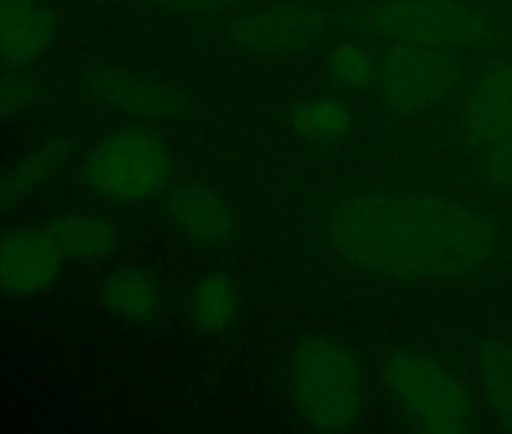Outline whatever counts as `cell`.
Returning a JSON list of instances; mask_svg holds the SVG:
<instances>
[{"label":"cell","instance_id":"1","mask_svg":"<svg viewBox=\"0 0 512 434\" xmlns=\"http://www.w3.org/2000/svg\"><path fill=\"white\" fill-rule=\"evenodd\" d=\"M329 239L350 266L395 281H452L494 251V227L479 208L431 193L353 196L332 211Z\"/></svg>","mask_w":512,"mask_h":434},{"label":"cell","instance_id":"2","mask_svg":"<svg viewBox=\"0 0 512 434\" xmlns=\"http://www.w3.org/2000/svg\"><path fill=\"white\" fill-rule=\"evenodd\" d=\"M287 389L293 407L314 431L344 434L362 416V368L356 356L332 338H305L290 350Z\"/></svg>","mask_w":512,"mask_h":434},{"label":"cell","instance_id":"3","mask_svg":"<svg viewBox=\"0 0 512 434\" xmlns=\"http://www.w3.org/2000/svg\"><path fill=\"white\" fill-rule=\"evenodd\" d=\"M380 383L392 413L410 434H473L470 395L440 359L398 350L383 362Z\"/></svg>","mask_w":512,"mask_h":434},{"label":"cell","instance_id":"4","mask_svg":"<svg viewBox=\"0 0 512 434\" xmlns=\"http://www.w3.org/2000/svg\"><path fill=\"white\" fill-rule=\"evenodd\" d=\"M88 190L112 202H139L157 196L172 175L166 142L145 127H118L100 136L79 169Z\"/></svg>","mask_w":512,"mask_h":434},{"label":"cell","instance_id":"5","mask_svg":"<svg viewBox=\"0 0 512 434\" xmlns=\"http://www.w3.org/2000/svg\"><path fill=\"white\" fill-rule=\"evenodd\" d=\"M386 43L422 46L446 55L473 52L488 43V22L461 0H383L368 16Z\"/></svg>","mask_w":512,"mask_h":434},{"label":"cell","instance_id":"6","mask_svg":"<svg viewBox=\"0 0 512 434\" xmlns=\"http://www.w3.org/2000/svg\"><path fill=\"white\" fill-rule=\"evenodd\" d=\"M458 61L455 55L407 46V43H386L377 55V91L380 100L401 112H425L440 106L458 85Z\"/></svg>","mask_w":512,"mask_h":434},{"label":"cell","instance_id":"7","mask_svg":"<svg viewBox=\"0 0 512 434\" xmlns=\"http://www.w3.org/2000/svg\"><path fill=\"white\" fill-rule=\"evenodd\" d=\"M64 266L67 251L49 227L0 236V293L4 296H40L58 284Z\"/></svg>","mask_w":512,"mask_h":434},{"label":"cell","instance_id":"8","mask_svg":"<svg viewBox=\"0 0 512 434\" xmlns=\"http://www.w3.org/2000/svg\"><path fill=\"white\" fill-rule=\"evenodd\" d=\"M461 118L467 136L482 148L512 136V61H500L476 79Z\"/></svg>","mask_w":512,"mask_h":434},{"label":"cell","instance_id":"9","mask_svg":"<svg viewBox=\"0 0 512 434\" xmlns=\"http://www.w3.org/2000/svg\"><path fill=\"white\" fill-rule=\"evenodd\" d=\"M317 19L296 7L250 10L232 22V40L256 55H287L308 46L317 34Z\"/></svg>","mask_w":512,"mask_h":434},{"label":"cell","instance_id":"10","mask_svg":"<svg viewBox=\"0 0 512 434\" xmlns=\"http://www.w3.org/2000/svg\"><path fill=\"white\" fill-rule=\"evenodd\" d=\"M166 217L178 236L196 245H220L232 233V208L223 193L205 181H187L172 190Z\"/></svg>","mask_w":512,"mask_h":434},{"label":"cell","instance_id":"11","mask_svg":"<svg viewBox=\"0 0 512 434\" xmlns=\"http://www.w3.org/2000/svg\"><path fill=\"white\" fill-rule=\"evenodd\" d=\"M55 43V19L43 0H0V64L28 67Z\"/></svg>","mask_w":512,"mask_h":434},{"label":"cell","instance_id":"12","mask_svg":"<svg viewBox=\"0 0 512 434\" xmlns=\"http://www.w3.org/2000/svg\"><path fill=\"white\" fill-rule=\"evenodd\" d=\"M100 299L109 314L124 323H148L163 308V287L142 266H118L100 284Z\"/></svg>","mask_w":512,"mask_h":434},{"label":"cell","instance_id":"13","mask_svg":"<svg viewBox=\"0 0 512 434\" xmlns=\"http://www.w3.org/2000/svg\"><path fill=\"white\" fill-rule=\"evenodd\" d=\"M94 91L103 103L133 115V118H145V121H154V118H166L175 112L178 100L169 88L145 79V76H136L130 70H103L97 73L94 79Z\"/></svg>","mask_w":512,"mask_h":434},{"label":"cell","instance_id":"14","mask_svg":"<svg viewBox=\"0 0 512 434\" xmlns=\"http://www.w3.org/2000/svg\"><path fill=\"white\" fill-rule=\"evenodd\" d=\"M67 157H70V139L52 136L43 139L28 154H22L16 163H10L0 172V208L16 205L34 196L37 190H43L55 178V172L67 163Z\"/></svg>","mask_w":512,"mask_h":434},{"label":"cell","instance_id":"15","mask_svg":"<svg viewBox=\"0 0 512 434\" xmlns=\"http://www.w3.org/2000/svg\"><path fill=\"white\" fill-rule=\"evenodd\" d=\"M49 230L61 242L67 257H79V260H106L121 245L118 224H112L106 214L85 211V208L58 214L49 224Z\"/></svg>","mask_w":512,"mask_h":434},{"label":"cell","instance_id":"16","mask_svg":"<svg viewBox=\"0 0 512 434\" xmlns=\"http://www.w3.org/2000/svg\"><path fill=\"white\" fill-rule=\"evenodd\" d=\"M241 308V296L238 287L226 278V275H202L187 299V314L190 323L202 332V335H226L229 326L235 323Z\"/></svg>","mask_w":512,"mask_h":434},{"label":"cell","instance_id":"17","mask_svg":"<svg viewBox=\"0 0 512 434\" xmlns=\"http://www.w3.org/2000/svg\"><path fill=\"white\" fill-rule=\"evenodd\" d=\"M290 127L305 142H335L350 133L353 112L344 100L311 94L290 109Z\"/></svg>","mask_w":512,"mask_h":434},{"label":"cell","instance_id":"18","mask_svg":"<svg viewBox=\"0 0 512 434\" xmlns=\"http://www.w3.org/2000/svg\"><path fill=\"white\" fill-rule=\"evenodd\" d=\"M476 365L494 422L503 434H512V344H485Z\"/></svg>","mask_w":512,"mask_h":434},{"label":"cell","instance_id":"19","mask_svg":"<svg viewBox=\"0 0 512 434\" xmlns=\"http://www.w3.org/2000/svg\"><path fill=\"white\" fill-rule=\"evenodd\" d=\"M326 73L341 88H353V91L368 88L377 82V55H371L356 43H341L338 49L329 52Z\"/></svg>","mask_w":512,"mask_h":434},{"label":"cell","instance_id":"20","mask_svg":"<svg viewBox=\"0 0 512 434\" xmlns=\"http://www.w3.org/2000/svg\"><path fill=\"white\" fill-rule=\"evenodd\" d=\"M37 85L16 73H0V124L22 118L37 103Z\"/></svg>","mask_w":512,"mask_h":434},{"label":"cell","instance_id":"21","mask_svg":"<svg viewBox=\"0 0 512 434\" xmlns=\"http://www.w3.org/2000/svg\"><path fill=\"white\" fill-rule=\"evenodd\" d=\"M485 166H488V178L494 184L512 190V136L485 148Z\"/></svg>","mask_w":512,"mask_h":434},{"label":"cell","instance_id":"22","mask_svg":"<svg viewBox=\"0 0 512 434\" xmlns=\"http://www.w3.org/2000/svg\"><path fill=\"white\" fill-rule=\"evenodd\" d=\"M169 4L190 10V13H214V10H223L229 0H169Z\"/></svg>","mask_w":512,"mask_h":434}]
</instances>
